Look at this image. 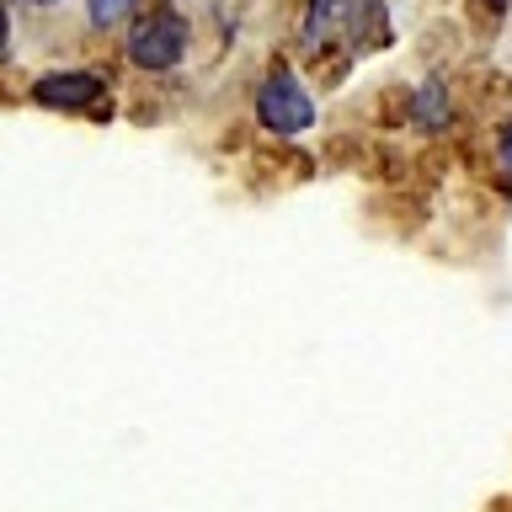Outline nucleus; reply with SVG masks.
I'll return each mask as SVG.
<instances>
[{
  "label": "nucleus",
  "instance_id": "obj_6",
  "mask_svg": "<svg viewBox=\"0 0 512 512\" xmlns=\"http://www.w3.org/2000/svg\"><path fill=\"white\" fill-rule=\"evenodd\" d=\"M134 6H139V0H91L86 11H91V27H118Z\"/></svg>",
  "mask_w": 512,
  "mask_h": 512
},
{
  "label": "nucleus",
  "instance_id": "obj_2",
  "mask_svg": "<svg viewBox=\"0 0 512 512\" xmlns=\"http://www.w3.org/2000/svg\"><path fill=\"white\" fill-rule=\"evenodd\" d=\"M182 54H187V22L171 6L139 16L128 27V59L139 70H171V64H182Z\"/></svg>",
  "mask_w": 512,
  "mask_h": 512
},
{
  "label": "nucleus",
  "instance_id": "obj_8",
  "mask_svg": "<svg viewBox=\"0 0 512 512\" xmlns=\"http://www.w3.org/2000/svg\"><path fill=\"white\" fill-rule=\"evenodd\" d=\"M502 166H507V171H512V123H507V128H502Z\"/></svg>",
  "mask_w": 512,
  "mask_h": 512
},
{
  "label": "nucleus",
  "instance_id": "obj_3",
  "mask_svg": "<svg viewBox=\"0 0 512 512\" xmlns=\"http://www.w3.org/2000/svg\"><path fill=\"white\" fill-rule=\"evenodd\" d=\"M102 75L91 70H54V75H38V86H32V102L43 107H59V112H80L91 102H102Z\"/></svg>",
  "mask_w": 512,
  "mask_h": 512
},
{
  "label": "nucleus",
  "instance_id": "obj_5",
  "mask_svg": "<svg viewBox=\"0 0 512 512\" xmlns=\"http://www.w3.org/2000/svg\"><path fill=\"white\" fill-rule=\"evenodd\" d=\"M336 22H342V0H310V22H304V38L320 43Z\"/></svg>",
  "mask_w": 512,
  "mask_h": 512
},
{
  "label": "nucleus",
  "instance_id": "obj_1",
  "mask_svg": "<svg viewBox=\"0 0 512 512\" xmlns=\"http://www.w3.org/2000/svg\"><path fill=\"white\" fill-rule=\"evenodd\" d=\"M256 118H262V128H272V134H283V139L304 134V128L315 123V102H310V91H304V80L288 75V70H272L262 86H256Z\"/></svg>",
  "mask_w": 512,
  "mask_h": 512
},
{
  "label": "nucleus",
  "instance_id": "obj_10",
  "mask_svg": "<svg viewBox=\"0 0 512 512\" xmlns=\"http://www.w3.org/2000/svg\"><path fill=\"white\" fill-rule=\"evenodd\" d=\"M486 6H507V0H486Z\"/></svg>",
  "mask_w": 512,
  "mask_h": 512
},
{
  "label": "nucleus",
  "instance_id": "obj_4",
  "mask_svg": "<svg viewBox=\"0 0 512 512\" xmlns=\"http://www.w3.org/2000/svg\"><path fill=\"white\" fill-rule=\"evenodd\" d=\"M411 118L427 123V128H443V123H448V96H443L438 80H422V86H416V96H411Z\"/></svg>",
  "mask_w": 512,
  "mask_h": 512
},
{
  "label": "nucleus",
  "instance_id": "obj_9",
  "mask_svg": "<svg viewBox=\"0 0 512 512\" xmlns=\"http://www.w3.org/2000/svg\"><path fill=\"white\" fill-rule=\"evenodd\" d=\"M22 6H54V0H22Z\"/></svg>",
  "mask_w": 512,
  "mask_h": 512
},
{
  "label": "nucleus",
  "instance_id": "obj_7",
  "mask_svg": "<svg viewBox=\"0 0 512 512\" xmlns=\"http://www.w3.org/2000/svg\"><path fill=\"white\" fill-rule=\"evenodd\" d=\"M11 48V16H6V0H0V59H6Z\"/></svg>",
  "mask_w": 512,
  "mask_h": 512
}]
</instances>
